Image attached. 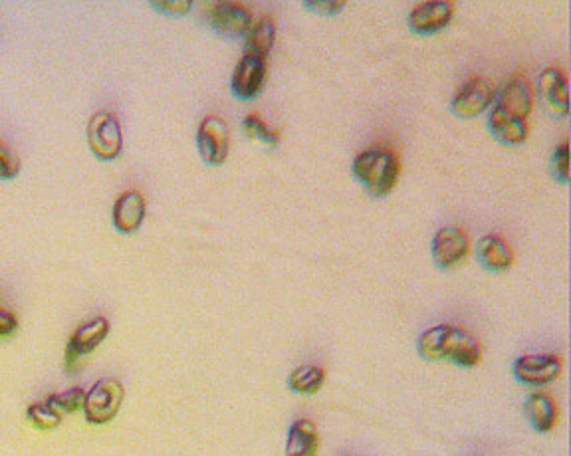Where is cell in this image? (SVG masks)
Instances as JSON below:
<instances>
[{"mask_svg":"<svg viewBox=\"0 0 571 456\" xmlns=\"http://www.w3.org/2000/svg\"><path fill=\"white\" fill-rule=\"evenodd\" d=\"M433 258L441 268H453L470 252V240L464 230L457 227L439 228L433 236Z\"/></svg>","mask_w":571,"mask_h":456,"instance_id":"13","label":"cell"},{"mask_svg":"<svg viewBox=\"0 0 571 456\" xmlns=\"http://www.w3.org/2000/svg\"><path fill=\"white\" fill-rule=\"evenodd\" d=\"M153 8L169 14V16H185L191 12L193 2L191 0H175V2H153Z\"/></svg>","mask_w":571,"mask_h":456,"instance_id":"26","label":"cell"},{"mask_svg":"<svg viewBox=\"0 0 571 456\" xmlns=\"http://www.w3.org/2000/svg\"><path fill=\"white\" fill-rule=\"evenodd\" d=\"M18 332V318L0 304V338H12Z\"/></svg>","mask_w":571,"mask_h":456,"instance_id":"28","label":"cell"},{"mask_svg":"<svg viewBox=\"0 0 571 456\" xmlns=\"http://www.w3.org/2000/svg\"><path fill=\"white\" fill-rule=\"evenodd\" d=\"M86 389L82 387H72L64 393H54L46 399L48 405H52L60 415H74L78 411H84L86 403Z\"/></svg>","mask_w":571,"mask_h":456,"instance_id":"22","label":"cell"},{"mask_svg":"<svg viewBox=\"0 0 571 456\" xmlns=\"http://www.w3.org/2000/svg\"><path fill=\"white\" fill-rule=\"evenodd\" d=\"M351 169L369 195L387 197L399 181L401 161L387 147H369L355 155Z\"/></svg>","mask_w":571,"mask_h":456,"instance_id":"3","label":"cell"},{"mask_svg":"<svg viewBox=\"0 0 571 456\" xmlns=\"http://www.w3.org/2000/svg\"><path fill=\"white\" fill-rule=\"evenodd\" d=\"M304 6L310 8L312 12H318V14H324V16H334V14H338L340 10L345 8V2H342V0H318V2L306 0Z\"/></svg>","mask_w":571,"mask_h":456,"instance_id":"27","label":"cell"},{"mask_svg":"<svg viewBox=\"0 0 571 456\" xmlns=\"http://www.w3.org/2000/svg\"><path fill=\"white\" fill-rule=\"evenodd\" d=\"M242 129L248 139H254L262 143L264 147H278L280 143V131H276L272 125H268L258 114H248L242 119Z\"/></svg>","mask_w":571,"mask_h":456,"instance_id":"21","label":"cell"},{"mask_svg":"<svg viewBox=\"0 0 571 456\" xmlns=\"http://www.w3.org/2000/svg\"><path fill=\"white\" fill-rule=\"evenodd\" d=\"M266 58L244 54L232 72V92L240 100H254L266 82Z\"/></svg>","mask_w":571,"mask_h":456,"instance_id":"12","label":"cell"},{"mask_svg":"<svg viewBox=\"0 0 571 456\" xmlns=\"http://www.w3.org/2000/svg\"><path fill=\"white\" fill-rule=\"evenodd\" d=\"M514 377L530 387H542L556 381L564 371V359L558 353L520 355L512 365Z\"/></svg>","mask_w":571,"mask_h":456,"instance_id":"8","label":"cell"},{"mask_svg":"<svg viewBox=\"0 0 571 456\" xmlns=\"http://www.w3.org/2000/svg\"><path fill=\"white\" fill-rule=\"evenodd\" d=\"M570 145L568 143H562L554 149V155H552V167H554V177L568 185L570 183Z\"/></svg>","mask_w":571,"mask_h":456,"instance_id":"24","label":"cell"},{"mask_svg":"<svg viewBox=\"0 0 571 456\" xmlns=\"http://www.w3.org/2000/svg\"><path fill=\"white\" fill-rule=\"evenodd\" d=\"M540 90L550 110L560 117L570 114V88L566 72L560 68H546L540 74Z\"/></svg>","mask_w":571,"mask_h":456,"instance_id":"16","label":"cell"},{"mask_svg":"<svg viewBox=\"0 0 571 456\" xmlns=\"http://www.w3.org/2000/svg\"><path fill=\"white\" fill-rule=\"evenodd\" d=\"M276 42V24L270 16L254 18L250 30L244 36V54L266 58Z\"/></svg>","mask_w":571,"mask_h":456,"instance_id":"19","label":"cell"},{"mask_svg":"<svg viewBox=\"0 0 571 456\" xmlns=\"http://www.w3.org/2000/svg\"><path fill=\"white\" fill-rule=\"evenodd\" d=\"M125 399V387L117 379H100L86 393L84 417L90 425L112 423Z\"/></svg>","mask_w":571,"mask_h":456,"instance_id":"4","label":"cell"},{"mask_svg":"<svg viewBox=\"0 0 571 456\" xmlns=\"http://www.w3.org/2000/svg\"><path fill=\"white\" fill-rule=\"evenodd\" d=\"M26 417L28 421L40 429V431H52L56 427L62 425L64 421V415H60L52 405H48L46 401H40V403H34L26 409Z\"/></svg>","mask_w":571,"mask_h":456,"instance_id":"23","label":"cell"},{"mask_svg":"<svg viewBox=\"0 0 571 456\" xmlns=\"http://www.w3.org/2000/svg\"><path fill=\"white\" fill-rule=\"evenodd\" d=\"M417 349L427 361H451L458 367H476L482 361V345L466 330L439 324L421 334Z\"/></svg>","mask_w":571,"mask_h":456,"instance_id":"2","label":"cell"},{"mask_svg":"<svg viewBox=\"0 0 571 456\" xmlns=\"http://www.w3.org/2000/svg\"><path fill=\"white\" fill-rule=\"evenodd\" d=\"M476 256L490 272H506L514 264V250L500 234H486L476 242Z\"/></svg>","mask_w":571,"mask_h":456,"instance_id":"15","label":"cell"},{"mask_svg":"<svg viewBox=\"0 0 571 456\" xmlns=\"http://www.w3.org/2000/svg\"><path fill=\"white\" fill-rule=\"evenodd\" d=\"M326 383V369L320 365H300L288 377V387L300 395H314Z\"/></svg>","mask_w":571,"mask_h":456,"instance_id":"20","label":"cell"},{"mask_svg":"<svg viewBox=\"0 0 571 456\" xmlns=\"http://www.w3.org/2000/svg\"><path fill=\"white\" fill-rule=\"evenodd\" d=\"M453 16H455V2L451 0L419 2L409 14V28L421 36L439 34L451 24Z\"/></svg>","mask_w":571,"mask_h":456,"instance_id":"11","label":"cell"},{"mask_svg":"<svg viewBox=\"0 0 571 456\" xmlns=\"http://www.w3.org/2000/svg\"><path fill=\"white\" fill-rule=\"evenodd\" d=\"M496 98V88L486 78H470L453 98L451 110L460 119H472L486 112Z\"/></svg>","mask_w":571,"mask_h":456,"instance_id":"10","label":"cell"},{"mask_svg":"<svg viewBox=\"0 0 571 456\" xmlns=\"http://www.w3.org/2000/svg\"><path fill=\"white\" fill-rule=\"evenodd\" d=\"M320 433L314 421L298 419L292 423L286 441V456H318Z\"/></svg>","mask_w":571,"mask_h":456,"instance_id":"18","label":"cell"},{"mask_svg":"<svg viewBox=\"0 0 571 456\" xmlns=\"http://www.w3.org/2000/svg\"><path fill=\"white\" fill-rule=\"evenodd\" d=\"M20 173V159L18 155L0 141V181L16 179Z\"/></svg>","mask_w":571,"mask_h":456,"instance_id":"25","label":"cell"},{"mask_svg":"<svg viewBox=\"0 0 571 456\" xmlns=\"http://www.w3.org/2000/svg\"><path fill=\"white\" fill-rule=\"evenodd\" d=\"M524 411H526L534 431H538V433H552L558 425V417H560L558 405L544 391L530 393L526 403H524Z\"/></svg>","mask_w":571,"mask_h":456,"instance_id":"17","label":"cell"},{"mask_svg":"<svg viewBox=\"0 0 571 456\" xmlns=\"http://www.w3.org/2000/svg\"><path fill=\"white\" fill-rule=\"evenodd\" d=\"M88 145L100 161H115L123 151V131L114 112H98L88 121Z\"/></svg>","mask_w":571,"mask_h":456,"instance_id":"6","label":"cell"},{"mask_svg":"<svg viewBox=\"0 0 571 456\" xmlns=\"http://www.w3.org/2000/svg\"><path fill=\"white\" fill-rule=\"evenodd\" d=\"M197 147L207 165L219 167L227 161L230 149V129L219 115H207L197 129Z\"/></svg>","mask_w":571,"mask_h":456,"instance_id":"9","label":"cell"},{"mask_svg":"<svg viewBox=\"0 0 571 456\" xmlns=\"http://www.w3.org/2000/svg\"><path fill=\"white\" fill-rule=\"evenodd\" d=\"M203 14L209 26L225 38H244L254 22V14L246 4L230 0L203 4Z\"/></svg>","mask_w":571,"mask_h":456,"instance_id":"5","label":"cell"},{"mask_svg":"<svg viewBox=\"0 0 571 456\" xmlns=\"http://www.w3.org/2000/svg\"><path fill=\"white\" fill-rule=\"evenodd\" d=\"M147 215V201L139 191H123L114 203L112 221L121 234H135Z\"/></svg>","mask_w":571,"mask_h":456,"instance_id":"14","label":"cell"},{"mask_svg":"<svg viewBox=\"0 0 571 456\" xmlns=\"http://www.w3.org/2000/svg\"><path fill=\"white\" fill-rule=\"evenodd\" d=\"M534 108V90L524 74H514L496 90V98L488 115L490 133L508 147L522 145L530 135L528 117Z\"/></svg>","mask_w":571,"mask_h":456,"instance_id":"1","label":"cell"},{"mask_svg":"<svg viewBox=\"0 0 571 456\" xmlns=\"http://www.w3.org/2000/svg\"><path fill=\"white\" fill-rule=\"evenodd\" d=\"M110 328L112 326H110L108 318H104V316L92 318V320L84 322L82 326H78L66 343V351H64L66 369L78 371L82 357L90 355L92 351H96V347H100L104 343L110 334Z\"/></svg>","mask_w":571,"mask_h":456,"instance_id":"7","label":"cell"}]
</instances>
